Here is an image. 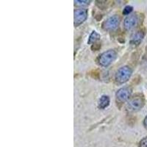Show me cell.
<instances>
[{
	"label": "cell",
	"mask_w": 147,
	"mask_h": 147,
	"mask_svg": "<svg viewBox=\"0 0 147 147\" xmlns=\"http://www.w3.org/2000/svg\"><path fill=\"white\" fill-rule=\"evenodd\" d=\"M117 57V53L115 50L109 49L101 54L96 59V63L102 67H107L113 62Z\"/></svg>",
	"instance_id": "cell-1"
},
{
	"label": "cell",
	"mask_w": 147,
	"mask_h": 147,
	"mask_svg": "<svg viewBox=\"0 0 147 147\" xmlns=\"http://www.w3.org/2000/svg\"><path fill=\"white\" fill-rule=\"evenodd\" d=\"M132 70L127 65L121 67L115 74V80L119 84H124L130 79Z\"/></svg>",
	"instance_id": "cell-2"
},
{
	"label": "cell",
	"mask_w": 147,
	"mask_h": 147,
	"mask_svg": "<svg viewBox=\"0 0 147 147\" xmlns=\"http://www.w3.org/2000/svg\"><path fill=\"white\" fill-rule=\"evenodd\" d=\"M144 104H145V102H144V98L140 96L133 97L129 100L126 106V109L129 112H136L144 107Z\"/></svg>",
	"instance_id": "cell-3"
},
{
	"label": "cell",
	"mask_w": 147,
	"mask_h": 147,
	"mask_svg": "<svg viewBox=\"0 0 147 147\" xmlns=\"http://www.w3.org/2000/svg\"><path fill=\"white\" fill-rule=\"evenodd\" d=\"M120 22V17L118 15H113L107 18L102 23V28L106 31H113L118 28Z\"/></svg>",
	"instance_id": "cell-4"
},
{
	"label": "cell",
	"mask_w": 147,
	"mask_h": 147,
	"mask_svg": "<svg viewBox=\"0 0 147 147\" xmlns=\"http://www.w3.org/2000/svg\"><path fill=\"white\" fill-rule=\"evenodd\" d=\"M140 22V17L137 14H131L127 16L124 21V27L126 30L129 31L134 29L138 24Z\"/></svg>",
	"instance_id": "cell-5"
},
{
	"label": "cell",
	"mask_w": 147,
	"mask_h": 147,
	"mask_svg": "<svg viewBox=\"0 0 147 147\" xmlns=\"http://www.w3.org/2000/svg\"><path fill=\"white\" fill-rule=\"evenodd\" d=\"M88 18V10L85 8H80L74 10V26L78 27L82 24Z\"/></svg>",
	"instance_id": "cell-6"
},
{
	"label": "cell",
	"mask_w": 147,
	"mask_h": 147,
	"mask_svg": "<svg viewBox=\"0 0 147 147\" xmlns=\"http://www.w3.org/2000/svg\"><path fill=\"white\" fill-rule=\"evenodd\" d=\"M132 90L129 87H124L119 89L115 94L116 100L119 103H124L130 99Z\"/></svg>",
	"instance_id": "cell-7"
},
{
	"label": "cell",
	"mask_w": 147,
	"mask_h": 147,
	"mask_svg": "<svg viewBox=\"0 0 147 147\" xmlns=\"http://www.w3.org/2000/svg\"><path fill=\"white\" fill-rule=\"evenodd\" d=\"M144 36H145V31L144 30H138L131 35L129 44L133 47H137L142 42Z\"/></svg>",
	"instance_id": "cell-8"
},
{
	"label": "cell",
	"mask_w": 147,
	"mask_h": 147,
	"mask_svg": "<svg viewBox=\"0 0 147 147\" xmlns=\"http://www.w3.org/2000/svg\"><path fill=\"white\" fill-rule=\"evenodd\" d=\"M110 97L108 96L103 95L100 97L98 102V107L99 109H105L110 105Z\"/></svg>",
	"instance_id": "cell-9"
},
{
	"label": "cell",
	"mask_w": 147,
	"mask_h": 147,
	"mask_svg": "<svg viewBox=\"0 0 147 147\" xmlns=\"http://www.w3.org/2000/svg\"><path fill=\"white\" fill-rule=\"evenodd\" d=\"M100 38H101V35H99L96 31H93V32L90 33V36H89L88 44H95L98 40H100Z\"/></svg>",
	"instance_id": "cell-10"
},
{
	"label": "cell",
	"mask_w": 147,
	"mask_h": 147,
	"mask_svg": "<svg viewBox=\"0 0 147 147\" xmlns=\"http://www.w3.org/2000/svg\"><path fill=\"white\" fill-rule=\"evenodd\" d=\"M90 1H82V0H77V1H74V5H77V6H86V5H88L90 4Z\"/></svg>",
	"instance_id": "cell-11"
},
{
	"label": "cell",
	"mask_w": 147,
	"mask_h": 147,
	"mask_svg": "<svg viewBox=\"0 0 147 147\" xmlns=\"http://www.w3.org/2000/svg\"><path fill=\"white\" fill-rule=\"evenodd\" d=\"M132 10H133V7L130 6V5H127V6L124 7L122 13L125 16H129V14L132 12Z\"/></svg>",
	"instance_id": "cell-12"
},
{
	"label": "cell",
	"mask_w": 147,
	"mask_h": 147,
	"mask_svg": "<svg viewBox=\"0 0 147 147\" xmlns=\"http://www.w3.org/2000/svg\"><path fill=\"white\" fill-rule=\"evenodd\" d=\"M139 147H147V137L140 140L139 143Z\"/></svg>",
	"instance_id": "cell-13"
},
{
	"label": "cell",
	"mask_w": 147,
	"mask_h": 147,
	"mask_svg": "<svg viewBox=\"0 0 147 147\" xmlns=\"http://www.w3.org/2000/svg\"><path fill=\"white\" fill-rule=\"evenodd\" d=\"M144 127H145V128L147 129V115L146 116L145 119H144Z\"/></svg>",
	"instance_id": "cell-14"
}]
</instances>
